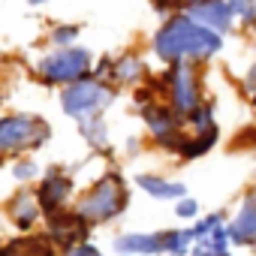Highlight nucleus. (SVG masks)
<instances>
[{
  "label": "nucleus",
  "mask_w": 256,
  "mask_h": 256,
  "mask_svg": "<svg viewBox=\"0 0 256 256\" xmlns=\"http://www.w3.org/2000/svg\"><path fill=\"white\" fill-rule=\"evenodd\" d=\"M151 46H154L157 58L166 64H181V60L199 64V60H211L223 48V36L202 28L187 12H178L154 34Z\"/></svg>",
  "instance_id": "nucleus-1"
},
{
  "label": "nucleus",
  "mask_w": 256,
  "mask_h": 256,
  "mask_svg": "<svg viewBox=\"0 0 256 256\" xmlns=\"http://www.w3.org/2000/svg\"><path fill=\"white\" fill-rule=\"evenodd\" d=\"M52 139V126L40 114H4L0 118V157H18L24 151H36Z\"/></svg>",
  "instance_id": "nucleus-2"
},
{
  "label": "nucleus",
  "mask_w": 256,
  "mask_h": 256,
  "mask_svg": "<svg viewBox=\"0 0 256 256\" xmlns=\"http://www.w3.org/2000/svg\"><path fill=\"white\" fill-rule=\"evenodd\" d=\"M130 205V193H126V184L118 172H108L102 175L76 205V211L88 220V223H106V220H114L126 211Z\"/></svg>",
  "instance_id": "nucleus-3"
},
{
  "label": "nucleus",
  "mask_w": 256,
  "mask_h": 256,
  "mask_svg": "<svg viewBox=\"0 0 256 256\" xmlns=\"http://www.w3.org/2000/svg\"><path fill=\"white\" fill-rule=\"evenodd\" d=\"M94 66V58L88 48L78 46H66V48H54L48 52L40 64H36V76L46 84H72L78 78H88Z\"/></svg>",
  "instance_id": "nucleus-4"
},
{
  "label": "nucleus",
  "mask_w": 256,
  "mask_h": 256,
  "mask_svg": "<svg viewBox=\"0 0 256 256\" xmlns=\"http://www.w3.org/2000/svg\"><path fill=\"white\" fill-rule=\"evenodd\" d=\"M163 88H166V102L175 108L178 118L187 120L196 108H202V82L190 60L172 64L169 72L163 76Z\"/></svg>",
  "instance_id": "nucleus-5"
},
{
  "label": "nucleus",
  "mask_w": 256,
  "mask_h": 256,
  "mask_svg": "<svg viewBox=\"0 0 256 256\" xmlns=\"http://www.w3.org/2000/svg\"><path fill=\"white\" fill-rule=\"evenodd\" d=\"M108 102H112V88H108L102 78H96V76L78 78V82L66 84L64 94H60V106H64V112L72 114V118L100 114Z\"/></svg>",
  "instance_id": "nucleus-6"
},
{
  "label": "nucleus",
  "mask_w": 256,
  "mask_h": 256,
  "mask_svg": "<svg viewBox=\"0 0 256 256\" xmlns=\"http://www.w3.org/2000/svg\"><path fill=\"white\" fill-rule=\"evenodd\" d=\"M142 118L148 124V133L154 136V142L166 151H178L181 139H184V118L175 114V108L169 102H142Z\"/></svg>",
  "instance_id": "nucleus-7"
},
{
  "label": "nucleus",
  "mask_w": 256,
  "mask_h": 256,
  "mask_svg": "<svg viewBox=\"0 0 256 256\" xmlns=\"http://www.w3.org/2000/svg\"><path fill=\"white\" fill-rule=\"evenodd\" d=\"M88 229L90 223L78 214V211H58V214H48V238L54 247H76L82 241H88Z\"/></svg>",
  "instance_id": "nucleus-8"
},
{
  "label": "nucleus",
  "mask_w": 256,
  "mask_h": 256,
  "mask_svg": "<svg viewBox=\"0 0 256 256\" xmlns=\"http://www.w3.org/2000/svg\"><path fill=\"white\" fill-rule=\"evenodd\" d=\"M184 12H187L193 22H199L202 28L220 34V36L232 30V18H235L226 0H187Z\"/></svg>",
  "instance_id": "nucleus-9"
},
{
  "label": "nucleus",
  "mask_w": 256,
  "mask_h": 256,
  "mask_svg": "<svg viewBox=\"0 0 256 256\" xmlns=\"http://www.w3.org/2000/svg\"><path fill=\"white\" fill-rule=\"evenodd\" d=\"M36 199H40V205H42V214H58V211H64L66 202L72 199V181H70V175L60 172V169L46 172V178H42L40 187H36Z\"/></svg>",
  "instance_id": "nucleus-10"
},
{
  "label": "nucleus",
  "mask_w": 256,
  "mask_h": 256,
  "mask_svg": "<svg viewBox=\"0 0 256 256\" xmlns=\"http://www.w3.org/2000/svg\"><path fill=\"white\" fill-rule=\"evenodd\" d=\"M226 232H229L232 244L256 250V190L244 193V199L238 205V214L232 217V223L226 226Z\"/></svg>",
  "instance_id": "nucleus-11"
},
{
  "label": "nucleus",
  "mask_w": 256,
  "mask_h": 256,
  "mask_svg": "<svg viewBox=\"0 0 256 256\" xmlns=\"http://www.w3.org/2000/svg\"><path fill=\"white\" fill-rule=\"evenodd\" d=\"M120 256H157L166 253V232H126L114 238Z\"/></svg>",
  "instance_id": "nucleus-12"
},
{
  "label": "nucleus",
  "mask_w": 256,
  "mask_h": 256,
  "mask_svg": "<svg viewBox=\"0 0 256 256\" xmlns=\"http://www.w3.org/2000/svg\"><path fill=\"white\" fill-rule=\"evenodd\" d=\"M6 214H10V220H12L18 229H34L36 220L42 217V205H40L36 193H30V190H18V193L6 202Z\"/></svg>",
  "instance_id": "nucleus-13"
},
{
  "label": "nucleus",
  "mask_w": 256,
  "mask_h": 256,
  "mask_svg": "<svg viewBox=\"0 0 256 256\" xmlns=\"http://www.w3.org/2000/svg\"><path fill=\"white\" fill-rule=\"evenodd\" d=\"M214 142H217V124L199 126V130H193V133H184V139H181L175 154H181L184 160H196V157L208 154L214 148Z\"/></svg>",
  "instance_id": "nucleus-14"
},
{
  "label": "nucleus",
  "mask_w": 256,
  "mask_h": 256,
  "mask_svg": "<svg viewBox=\"0 0 256 256\" xmlns=\"http://www.w3.org/2000/svg\"><path fill=\"white\" fill-rule=\"evenodd\" d=\"M0 256H58V253L48 235H36V238H18L10 244H0Z\"/></svg>",
  "instance_id": "nucleus-15"
},
{
  "label": "nucleus",
  "mask_w": 256,
  "mask_h": 256,
  "mask_svg": "<svg viewBox=\"0 0 256 256\" xmlns=\"http://www.w3.org/2000/svg\"><path fill=\"white\" fill-rule=\"evenodd\" d=\"M136 184L151 196V199H184L187 196V187L178 184V181H169V178H160V175H139Z\"/></svg>",
  "instance_id": "nucleus-16"
},
{
  "label": "nucleus",
  "mask_w": 256,
  "mask_h": 256,
  "mask_svg": "<svg viewBox=\"0 0 256 256\" xmlns=\"http://www.w3.org/2000/svg\"><path fill=\"white\" fill-rule=\"evenodd\" d=\"M112 78L120 84H136L145 78V64L139 54H120L118 60H112Z\"/></svg>",
  "instance_id": "nucleus-17"
},
{
  "label": "nucleus",
  "mask_w": 256,
  "mask_h": 256,
  "mask_svg": "<svg viewBox=\"0 0 256 256\" xmlns=\"http://www.w3.org/2000/svg\"><path fill=\"white\" fill-rule=\"evenodd\" d=\"M78 133L84 136V142L90 148H102L106 139H108V130H106V120L100 114H88V118H78Z\"/></svg>",
  "instance_id": "nucleus-18"
},
{
  "label": "nucleus",
  "mask_w": 256,
  "mask_h": 256,
  "mask_svg": "<svg viewBox=\"0 0 256 256\" xmlns=\"http://www.w3.org/2000/svg\"><path fill=\"white\" fill-rule=\"evenodd\" d=\"M226 4H229V10H232L235 18H241L247 24L256 22V0H226Z\"/></svg>",
  "instance_id": "nucleus-19"
},
{
  "label": "nucleus",
  "mask_w": 256,
  "mask_h": 256,
  "mask_svg": "<svg viewBox=\"0 0 256 256\" xmlns=\"http://www.w3.org/2000/svg\"><path fill=\"white\" fill-rule=\"evenodd\" d=\"M76 36H78V28H76V24H58V28L52 30V42H54L58 48L72 46V42H76Z\"/></svg>",
  "instance_id": "nucleus-20"
},
{
  "label": "nucleus",
  "mask_w": 256,
  "mask_h": 256,
  "mask_svg": "<svg viewBox=\"0 0 256 256\" xmlns=\"http://www.w3.org/2000/svg\"><path fill=\"white\" fill-rule=\"evenodd\" d=\"M223 226V214H208L205 220H199L196 226H193V232H196V241L199 238H205V235H211L214 229H220Z\"/></svg>",
  "instance_id": "nucleus-21"
},
{
  "label": "nucleus",
  "mask_w": 256,
  "mask_h": 256,
  "mask_svg": "<svg viewBox=\"0 0 256 256\" xmlns=\"http://www.w3.org/2000/svg\"><path fill=\"white\" fill-rule=\"evenodd\" d=\"M12 175H16L18 181H30V178H36V175H40V166H36L34 160H22V163H16Z\"/></svg>",
  "instance_id": "nucleus-22"
},
{
  "label": "nucleus",
  "mask_w": 256,
  "mask_h": 256,
  "mask_svg": "<svg viewBox=\"0 0 256 256\" xmlns=\"http://www.w3.org/2000/svg\"><path fill=\"white\" fill-rule=\"evenodd\" d=\"M175 214H178V217H184V220H193V217L199 214V202H196V199H190V196H184V199H178Z\"/></svg>",
  "instance_id": "nucleus-23"
},
{
  "label": "nucleus",
  "mask_w": 256,
  "mask_h": 256,
  "mask_svg": "<svg viewBox=\"0 0 256 256\" xmlns=\"http://www.w3.org/2000/svg\"><path fill=\"white\" fill-rule=\"evenodd\" d=\"M60 256H102V253H100V247H94L90 241H82V244H76V247H66Z\"/></svg>",
  "instance_id": "nucleus-24"
},
{
  "label": "nucleus",
  "mask_w": 256,
  "mask_h": 256,
  "mask_svg": "<svg viewBox=\"0 0 256 256\" xmlns=\"http://www.w3.org/2000/svg\"><path fill=\"white\" fill-rule=\"evenodd\" d=\"M154 6H157L160 12H169V10H184L187 0H154Z\"/></svg>",
  "instance_id": "nucleus-25"
},
{
  "label": "nucleus",
  "mask_w": 256,
  "mask_h": 256,
  "mask_svg": "<svg viewBox=\"0 0 256 256\" xmlns=\"http://www.w3.org/2000/svg\"><path fill=\"white\" fill-rule=\"evenodd\" d=\"M190 256H211V253H208V250H205L202 244H193V250H190Z\"/></svg>",
  "instance_id": "nucleus-26"
},
{
  "label": "nucleus",
  "mask_w": 256,
  "mask_h": 256,
  "mask_svg": "<svg viewBox=\"0 0 256 256\" xmlns=\"http://www.w3.org/2000/svg\"><path fill=\"white\" fill-rule=\"evenodd\" d=\"M30 4H34V6H40V4H48V0H30Z\"/></svg>",
  "instance_id": "nucleus-27"
},
{
  "label": "nucleus",
  "mask_w": 256,
  "mask_h": 256,
  "mask_svg": "<svg viewBox=\"0 0 256 256\" xmlns=\"http://www.w3.org/2000/svg\"><path fill=\"white\" fill-rule=\"evenodd\" d=\"M250 28H253V30H256V22H253V24H250Z\"/></svg>",
  "instance_id": "nucleus-28"
}]
</instances>
